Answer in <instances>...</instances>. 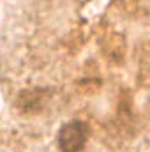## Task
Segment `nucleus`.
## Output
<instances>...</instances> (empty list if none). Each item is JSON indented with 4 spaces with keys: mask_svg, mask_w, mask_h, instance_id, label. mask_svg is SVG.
<instances>
[{
    "mask_svg": "<svg viewBox=\"0 0 150 152\" xmlns=\"http://www.w3.org/2000/svg\"><path fill=\"white\" fill-rule=\"evenodd\" d=\"M88 140V127L81 120H71L58 133V147L62 152H81Z\"/></svg>",
    "mask_w": 150,
    "mask_h": 152,
    "instance_id": "obj_1",
    "label": "nucleus"
}]
</instances>
